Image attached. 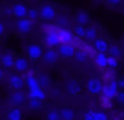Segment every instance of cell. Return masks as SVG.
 Returning a JSON list of instances; mask_svg holds the SVG:
<instances>
[{
    "instance_id": "277c9868",
    "label": "cell",
    "mask_w": 124,
    "mask_h": 120,
    "mask_svg": "<svg viewBox=\"0 0 124 120\" xmlns=\"http://www.w3.org/2000/svg\"><path fill=\"white\" fill-rule=\"evenodd\" d=\"M59 39H60L62 44H72L73 40H75V35L71 31H68V29L60 28L59 29Z\"/></svg>"
},
{
    "instance_id": "1f68e13d",
    "label": "cell",
    "mask_w": 124,
    "mask_h": 120,
    "mask_svg": "<svg viewBox=\"0 0 124 120\" xmlns=\"http://www.w3.org/2000/svg\"><path fill=\"white\" fill-rule=\"evenodd\" d=\"M95 120H108V116L105 115V112L95 111Z\"/></svg>"
},
{
    "instance_id": "ab89813d",
    "label": "cell",
    "mask_w": 124,
    "mask_h": 120,
    "mask_svg": "<svg viewBox=\"0 0 124 120\" xmlns=\"http://www.w3.org/2000/svg\"><path fill=\"white\" fill-rule=\"evenodd\" d=\"M3 79V71H1V69H0V80Z\"/></svg>"
},
{
    "instance_id": "5b68a950",
    "label": "cell",
    "mask_w": 124,
    "mask_h": 120,
    "mask_svg": "<svg viewBox=\"0 0 124 120\" xmlns=\"http://www.w3.org/2000/svg\"><path fill=\"white\" fill-rule=\"evenodd\" d=\"M75 45L73 44H60L59 47V55L63 57H72L75 56Z\"/></svg>"
},
{
    "instance_id": "52a82bcc",
    "label": "cell",
    "mask_w": 124,
    "mask_h": 120,
    "mask_svg": "<svg viewBox=\"0 0 124 120\" xmlns=\"http://www.w3.org/2000/svg\"><path fill=\"white\" fill-rule=\"evenodd\" d=\"M93 60L99 68H107L108 67V55H105L104 52H97L95 55Z\"/></svg>"
},
{
    "instance_id": "d6a6232c",
    "label": "cell",
    "mask_w": 124,
    "mask_h": 120,
    "mask_svg": "<svg viewBox=\"0 0 124 120\" xmlns=\"http://www.w3.org/2000/svg\"><path fill=\"white\" fill-rule=\"evenodd\" d=\"M27 16H28V19H30V20H36V19H38V16H39V12L36 9H30L28 11V13H27Z\"/></svg>"
},
{
    "instance_id": "4316f807",
    "label": "cell",
    "mask_w": 124,
    "mask_h": 120,
    "mask_svg": "<svg viewBox=\"0 0 124 120\" xmlns=\"http://www.w3.org/2000/svg\"><path fill=\"white\" fill-rule=\"evenodd\" d=\"M100 103H101V105L104 107V108H112V105H113L112 99L105 97V96H101V99H100Z\"/></svg>"
},
{
    "instance_id": "9a60e30c",
    "label": "cell",
    "mask_w": 124,
    "mask_h": 120,
    "mask_svg": "<svg viewBox=\"0 0 124 120\" xmlns=\"http://www.w3.org/2000/svg\"><path fill=\"white\" fill-rule=\"evenodd\" d=\"M107 52H108V56H112V57H116V59H119L123 55V51H121L120 45H117V44H111L108 47Z\"/></svg>"
},
{
    "instance_id": "603a6c76",
    "label": "cell",
    "mask_w": 124,
    "mask_h": 120,
    "mask_svg": "<svg viewBox=\"0 0 124 120\" xmlns=\"http://www.w3.org/2000/svg\"><path fill=\"white\" fill-rule=\"evenodd\" d=\"M8 120H22V111L19 108H14L8 113Z\"/></svg>"
},
{
    "instance_id": "ac0fdd59",
    "label": "cell",
    "mask_w": 124,
    "mask_h": 120,
    "mask_svg": "<svg viewBox=\"0 0 124 120\" xmlns=\"http://www.w3.org/2000/svg\"><path fill=\"white\" fill-rule=\"evenodd\" d=\"M25 83H27L28 88H36V87H40V84H39V80L36 79L35 76H33L32 72H28V75L25 76Z\"/></svg>"
},
{
    "instance_id": "3957f363",
    "label": "cell",
    "mask_w": 124,
    "mask_h": 120,
    "mask_svg": "<svg viewBox=\"0 0 124 120\" xmlns=\"http://www.w3.org/2000/svg\"><path fill=\"white\" fill-rule=\"evenodd\" d=\"M119 92V85H117V80H111L109 83H107V84L103 85V96H105V97H109V99H115L116 95H117Z\"/></svg>"
},
{
    "instance_id": "e575fe53",
    "label": "cell",
    "mask_w": 124,
    "mask_h": 120,
    "mask_svg": "<svg viewBox=\"0 0 124 120\" xmlns=\"http://www.w3.org/2000/svg\"><path fill=\"white\" fill-rule=\"evenodd\" d=\"M115 99H116V101H117L119 104H123L124 105V91H119Z\"/></svg>"
},
{
    "instance_id": "7c38bea8",
    "label": "cell",
    "mask_w": 124,
    "mask_h": 120,
    "mask_svg": "<svg viewBox=\"0 0 124 120\" xmlns=\"http://www.w3.org/2000/svg\"><path fill=\"white\" fill-rule=\"evenodd\" d=\"M57 59H59V53H57L55 49H52V48H49V49L44 53V60H46V63H48V64L56 63Z\"/></svg>"
},
{
    "instance_id": "f546056e",
    "label": "cell",
    "mask_w": 124,
    "mask_h": 120,
    "mask_svg": "<svg viewBox=\"0 0 124 120\" xmlns=\"http://www.w3.org/2000/svg\"><path fill=\"white\" fill-rule=\"evenodd\" d=\"M30 107L32 109H38L41 107V100H39V99H30Z\"/></svg>"
},
{
    "instance_id": "9c48e42d",
    "label": "cell",
    "mask_w": 124,
    "mask_h": 120,
    "mask_svg": "<svg viewBox=\"0 0 124 120\" xmlns=\"http://www.w3.org/2000/svg\"><path fill=\"white\" fill-rule=\"evenodd\" d=\"M93 48L96 52H107L108 51V47H109V44H108V41L105 39H101V37H97L96 40L93 41Z\"/></svg>"
},
{
    "instance_id": "d4e9b609",
    "label": "cell",
    "mask_w": 124,
    "mask_h": 120,
    "mask_svg": "<svg viewBox=\"0 0 124 120\" xmlns=\"http://www.w3.org/2000/svg\"><path fill=\"white\" fill-rule=\"evenodd\" d=\"M24 101V95L22 92H15L12 95V103L14 104H22Z\"/></svg>"
},
{
    "instance_id": "d590c367",
    "label": "cell",
    "mask_w": 124,
    "mask_h": 120,
    "mask_svg": "<svg viewBox=\"0 0 124 120\" xmlns=\"http://www.w3.org/2000/svg\"><path fill=\"white\" fill-rule=\"evenodd\" d=\"M104 79L107 80L108 83H109L111 80H113V72H112V69H111V68H109V71H108V72H105V73H104Z\"/></svg>"
},
{
    "instance_id": "836d02e7",
    "label": "cell",
    "mask_w": 124,
    "mask_h": 120,
    "mask_svg": "<svg viewBox=\"0 0 124 120\" xmlns=\"http://www.w3.org/2000/svg\"><path fill=\"white\" fill-rule=\"evenodd\" d=\"M83 120H95V111H87L83 115Z\"/></svg>"
},
{
    "instance_id": "cb8c5ba5",
    "label": "cell",
    "mask_w": 124,
    "mask_h": 120,
    "mask_svg": "<svg viewBox=\"0 0 124 120\" xmlns=\"http://www.w3.org/2000/svg\"><path fill=\"white\" fill-rule=\"evenodd\" d=\"M14 64H15V60H14V56L12 55L7 53V55L3 56V65L6 68H11V67H14Z\"/></svg>"
},
{
    "instance_id": "8d00e7d4",
    "label": "cell",
    "mask_w": 124,
    "mask_h": 120,
    "mask_svg": "<svg viewBox=\"0 0 124 120\" xmlns=\"http://www.w3.org/2000/svg\"><path fill=\"white\" fill-rule=\"evenodd\" d=\"M105 1H107L109 5H112V7H113V5L120 4V3H121V0H105Z\"/></svg>"
},
{
    "instance_id": "f1b7e54d",
    "label": "cell",
    "mask_w": 124,
    "mask_h": 120,
    "mask_svg": "<svg viewBox=\"0 0 124 120\" xmlns=\"http://www.w3.org/2000/svg\"><path fill=\"white\" fill-rule=\"evenodd\" d=\"M117 65H119V59L112 57V56H108V68L115 69Z\"/></svg>"
},
{
    "instance_id": "5bb4252c",
    "label": "cell",
    "mask_w": 124,
    "mask_h": 120,
    "mask_svg": "<svg viewBox=\"0 0 124 120\" xmlns=\"http://www.w3.org/2000/svg\"><path fill=\"white\" fill-rule=\"evenodd\" d=\"M27 13H28V9L25 8V5L24 4H16L14 7V15L15 16H17V17H20V19H24L25 16H27Z\"/></svg>"
},
{
    "instance_id": "30bf717a",
    "label": "cell",
    "mask_w": 124,
    "mask_h": 120,
    "mask_svg": "<svg viewBox=\"0 0 124 120\" xmlns=\"http://www.w3.org/2000/svg\"><path fill=\"white\" fill-rule=\"evenodd\" d=\"M67 92L72 96H76L81 92V85L76 80H70L67 83Z\"/></svg>"
},
{
    "instance_id": "4fadbf2b",
    "label": "cell",
    "mask_w": 124,
    "mask_h": 120,
    "mask_svg": "<svg viewBox=\"0 0 124 120\" xmlns=\"http://www.w3.org/2000/svg\"><path fill=\"white\" fill-rule=\"evenodd\" d=\"M84 39L87 41H95L97 39V29L95 27H88L85 28V32H84Z\"/></svg>"
},
{
    "instance_id": "4dcf8cb0",
    "label": "cell",
    "mask_w": 124,
    "mask_h": 120,
    "mask_svg": "<svg viewBox=\"0 0 124 120\" xmlns=\"http://www.w3.org/2000/svg\"><path fill=\"white\" fill-rule=\"evenodd\" d=\"M39 84H40V87H48L49 85V77L46 76V75H41L40 79H39Z\"/></svg>"
},
{
    "instance_id": "484cf974",
    "label": "cell",
    "mask_w": 124,
    "mask_h": 120,
    "mask_svg": "<svg viewBox=\"0 0 124 120\" xmlns=\"http://www.w3.org/2000/svg\"><path fill=\"white\" fill-rule=\"evenodd\" d=\"M47 120H62V116L55 109H51V111L47 113Z\"/></svg>"
},
{
    "instance_id": "ba28073f",
    "label": "cell",
    "mask_w": 124,
    "mask_h": 120,
    "mask_svg": "<svg viewBox=\"0 0 124 120\" xmlns=\"http://www.w3.org/2000/svg\"><path fill=\"white\" fill-rule=\"evenodd\" d=\"M56 12H55L54 7L52 5H43L40 9V16L44 19V20H52L55 17Z\"/></svg>"
},
{
    "instance_id": "6da1fadb",
    "label": "cell",
    "mask_w": 124,
    "mask_h": 120,
    "mask_svg": "<svg viewBox=\"0 0 124 120\" xmlns=\"http://www.w3.org/2000/svg\"><path fill=\"white\" fill-rule=\"evenodd\" d=\"M59 29L60 28H56V27H52V25L46 27L47 32H46V36H44V43H46L47 47L54 48L56 45L62 44L59 39Z\"/></svg>"
},
{
    "instance_id": "74e56055",
    "label": "cell",
    "mask_w": 124,
    "mask_h": 120,
    "mask_svg": "<svg viewBox=\"0 0 124 120\" xmlns=\"http://www.w3.org/2000/svg\"><path fill=\"white\" fill-rule=\"evenodd\" d=\"M117 85H119V89H124V77H120L117 80Z\"/></svg>"
},
{
    "instance_id": "2e32d148",
    "label": "cell",
    "mask_w": 124,
    "mask_h": 120,
    "mask_svg": "<svg viewBox=\"0 0 124 120\" xmlns=\"http://www.w3.org/2000/svg\"><path fill=\"white\" fill-rule=\"evenodd\" d=\"M30 97L32 99H39V100H44L46 93H44L41 87H36V88H31L30 89Z\"/></svg>"
},
{
    "instance_id": "f35d334b",
    "label": "cell",
    "mask_w": 124,
    "mask_h": 120,
    "mask_svg": "<svg viewBox=\"0 0 124 120\" xmlns=\"http://www.w3.org/2000/svg\"><path fill=\"white\" fill-rule=\"evenodd\" d=\"M3 32H4V25H3L1 23H0V35L3 33Z\"/></svg>"
},
{
    "instance_id": "8992f818",
    "label": "cell",
    "mask_w": 124,
    "mask_h": 120,
    "mask_svg": "<svg viewBox=\"0 0 124 120\" xmlns=\"http://www.w3.org/2000/svg\"><path fill=\"white\" fill-rule=\"evenodd\" d=\"M27 53H28V56H30L31 59L36 60V59L41 57V55H43V49H41V47L39 44H30L28 48H27Z\"/></svg>"
},
{
    "instance_id": "d6986e66",
    "label": "cell",
    "mask_w": 124,
    "mask_h": 120,
    "mask_svg": "<svg viewBox=\"0 0 124 120\" xmlns=\"http://www.w3.org/2000/svg\"><path fill=\"white\" fill-rule=\"evenodd\" d=\"M14 67H15V69H16V71L24 72V71H27V68H28V63H27V60H25V59L19 57V59H16V60H15Z\"/></svg>"
},
{
    "instance_id": "44dd1931",
    "label": "cell",
    "mask_w": 124,
    "mask_h": 120,
    "mask_svg": "<svg viewBox=\"0 0 124 120\" xmlns=\"http://www.w3.org/2000/svg\"><path fill=\"white\" fill-rule=\"evenodd\" d=\"M60 116H62L63 120H73L75 112H73L72 108H63L62 112H60Z\"/></svg>"
},
{
    "instance_id": "ffe728a7",
    "label": "cell",
    "mask_w": 124,
    "mask_h": 120,
    "mask_svg": "<svg viewBox=\"0 0 124 120\" xmlns=\"http://www.w3.org/2000/svg\"><path fill=\"white\" fill-rule=\"evenodd\" d=\"M9 84H11L12 88H16V89H19V88L23 87L24 81H23V79H22L20 76H17V75H12V76L9 77Z\"/></svg>"
},
{
    "instance_id": "83f0119b",
    "label": "cell",
    "mask_w": 124,
    "mask_h": 120,
    "mask_svg": "<svg viewBox=\"0 0 124 120\" xmlns=\"http://www.w3.org/2000/svg\"><path fill=\"white\" fill-rule=\"evenodd\" d=\"M75 37H78V39H81V37H84V32H85V28H84L83 25H78L75 27Z\"/></svg>"
},
{
    "instance_id": "8fae6325",
    "label": "cell",
    "mask_w": 124,
    "mask_h": 120,
    "mask_svg": "<svg viewBox=\"0 0 124 120\" xmlns=\"http://www.w3.org/2000/svg\"><path fill=\"white\" fill-rule=\"evenodd\" d=\"M31 28H32V20H30V19H20L17 21V29L23 33L30 32Z\"/></svg>"
},
{
    "instance_id": "7402d4cb",
    "label": "cell",
    "mask_w": 124,
    "mask_h": 120,
    "mask_svg": "<svg viewBox=\"0 0 124 120\" xmlns=\"http://www.w3.org/2000/svg\"><path fill=\"white\" fill-rule=\"evenodd\" d=\"M73 57L76 59V61H78V63H85V61L88 60L89 56L87 55V53L84 52L83 49H78V51L75 52V56H73Z\"/></svg>"
},
{
    "instance_id": "e0dca14e",
    "label": "cell",
    "mask_w": 124,
    "mask_h": 120,
    "mask_svg": "<svg viewBox=\"0 0 124 120\" xmlns=\"http://www.w3.org/2000/svg\"><path fill=\"white\" fill-rule=\"evenodd\" d=\"M76 21H78L79 25H83V27L85 24H88V21H89L88 13L85 11H78V13H76Z\"/></svg>"
},
{
    "instance_id": "7a4b0ae2",
    "label": "cell",
    "mask_w": 124,
    "mask_h": 120,
    "mask_svg": "<svg viewBox=\"0 0 124 120\" xmlns=\"http://www.w3.org/2000/svg\"><path fill=\"white\" fill-rule=\"evenodd\" d=\"M103 85L104 84L101 83L100 79H97V77H91V79L87 80L85 88L91 95H99V93H101V91H103Z\"/></svg>"
}]
</instances>
